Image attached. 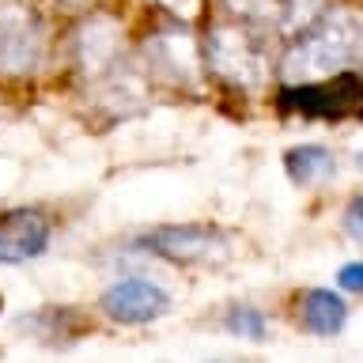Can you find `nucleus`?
I'll return each instance as SVG.
<instances>
[{"label":"nucleus","instance_id":"13","mask_svg":"<svg viewBox=\"0 0 363 363\" xmlns=\"http://www.w3.org/2000/svg\"><path fill=\"white\" fill-rule=\"evenodd\" d=\"M235 16H242L246 23H272L280 19V8L284 0H223Z\"/></svg>","mask_w":363,"mask_h":363},{"label":"nucleus","instance_id":"4","mask_svg":"<svg viewBox=\"0 0 363 363\" xmlns=\"http://www.w3.org/2000/svg\"><path fill=\"white\" fill-rule=\"evenodd\" d=\"M204 57H208V68L220 79L235 87H257L261 79L269 76V53L265 42L257 38L254 27L246 23H223V27H212L208 38H204Z\"/></svg>","mask_w":363,"mask_h":363},{"label":"nucleus","instance_id":"3","mask_svg":"<svg viewBox=\"0 0 363 363\" xmlns=\"http://www.w3.org/2000/svg\"><path fill=\"white\" fill-rule=\"evenodd\" d=\"M50 30L38 8L27 0H0V72L27 79L45 65Z\"/></svg>","mask_w":363,"mask_h":363},{"label":"nucleus","instance_id":"2","mask_svg":"<svg viewBox=\"0 0 363 363\" xmlns=\"http://www.w3.org/2000/svg\"><path fill=\"white\" fill-rule=\"evenodd\" d=\"M277 106L284 113H303L318 121H352L363 118V76L352 68L329 72L325 79L284 84L277 91Z\"/></svg>","mask_w":363,"mask_h":363},{"label":"nucleus","instance_id":"16","mask_svg":"<svg viewBox=\"0 0 363 363\" xmlns=\"http://www.w3.org/2000/svg\"><path fill=\"white\" fill-rule=\"evenodd\" d=\"M356 167L363 170V147H359V152H356Z\"/></svg>","mask_w":363,"mask_h":363},{"label":"nucleus","instance_id":"9","mask_svg":"<svg viewBox=\"0 0 363 363\" xmlns=\"http://www.w3.org/2000/svg\"><path fill=\"white\" fill-rule=\"evenodd\" d=\"M299 322L314 337H337L348 322V303L329 288H311L299 303Z\"/></svg>","mask_w":363,"mask_h":363},{"label":"nucleus","instance_id":"6","mask_svg":"<svg viewBox=\"0 0 363 363\" xmlns=\"http://www.w3.org/2000/svg\"><path fill=\"white\" fill-rule=\"evenodd\" d=\"M53 220L38 204H16L0 212V265H30L50 254Z\"/></svg>","mask_w":363,"mask_h":363},{"label":"nucleus","instance_id":"8","mask_svg":"<svg viewBox=\"0 0 363 363\" xmlns=\"http://www.w3.org/2000/svg\"><path fill=\"white\" fill-rule=\"evenodd\" d=\"M76 61L87 76L102 79L110 68H118V57H121V30L110 16H87L84 27L76 30Z\"/></svg>","mask_w":363,"mask_h":363},{"label":"nucleus","instance_id":"11","mask_svg":"<svg viewBox=\"0 0 363 363\" xmlns=\"http://www.w3.org/2000/svg\"><path fill=\"white\" fill-rule=\"evenodd\" d=\"M19 329H27L38 340H45V345H68L84 329V318L72 306H42V311L19 318Z\"/></svg>","mask_w":363,"mask_h":363},{"label":"nucleus","instance_id":"7","mask_svg":"<svg viewBox=\"0 0 363 363\" xmlns=\"http://www.w3.org/2000/svg\"><path fill=\"white\" fill-rule=\"evenodd\" d=\"M99 311L118 325H147L170 311V295L147 277H121L102 291Z\"/></svg>","mask_w":363,"mask_h":363},{"label":"nucleus","instance_id":"17","mask_svg":"<svg viewBox=\"0 0 363 363\" xmlns=\"http://www.w3.org/2000/svg\"><path fill=\"white\" fill-rule=\"evenodd\" d=\"M0 306H4V295H0Z\"/></svg>","mask_w":363,"mask_h":363},{"label":"nucleus","instance_id":"14","mask_svg":"<svg viewBox=\"0 0 363 363\" xmlns=\"http://www.w3.org/2000/svg\"><path fill=\"white\" fill-rule=\"evenodd\" d=\"M340 227H345V235L352 238V242L363 246V193H356V197L348 201L345 216H340Z\"/></svg>","mask_w":363,"mask_h":363},{"label":"nucleus","instance_id":"1","mask_svg":"<svg viewBox=\"0 0 363 363\" xmlns=\"http://www.w3.org/2000/svg\"><path fill=\"white\" fill-rule=\"evenodd\" d=\"M363 53V19L356 11H322L299 30V38L284 53V76H329L359 61Z\"/></svg>","mask_w":363,"mask_h":363},{"label":"nucleus","instance_id":"12","mask_svg":"<svg viewBox=\"0 0 363 363\" xmlns=\"http://www.w3.org/2000/svg\"><path fill=\"white\" fill-rule=\"evenodd\" d=\"M223 325H227V333L238 337V340H265V333H269V318L261 311H254V306H235V311L223 318Z\"/></svg>","mask_w":363,"mask_h":363},{"label":"nucleus","instance_id":"5","mask_svg":"<svg viewBox=\"0 0 363 363\" xmlns=\"http://www.w3.org/2000/svg\"><path fill=\"white\" fill-rule=\"evenodd\" d=\"M136 250L163 261H178V265H197V261H212L227 250V238L216 227L204 223H163L152 231L136 235Z\"/></svg>","mask_w":363,"mask_h":363},{"label":"nucleus","instance_id":"15","mask_svg":"<svg viewBox=\"0 0 363 363\" xmlns=\"http://www.w3.org/2000/svg\"><path fill=\"white\" fill-rule=\"evenodd\" d=\"M337 288L340 291H352V295H363V261H348V265H340Z\"/></svg>","mask_w":363,"mask_h":363},{"label":"nucleus","instance_id":"10","mask_svg":"<svg viewBox=\"0 0 363 363\" xmlns=\"http://www.w3.org/2000/svg\"><path fill=\"white\" fill-rule=\"evenodd\" d=\"M284 170H288V178L295 186H318V182L333 178L337 159L322 144H295L284 152Z\"/></svg>","mask_w":363,"mask_h":363}]
</instances>
